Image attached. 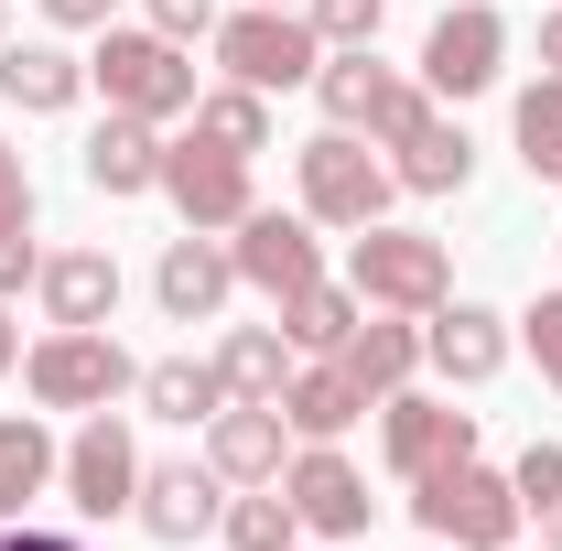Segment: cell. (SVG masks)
<instances>
[{"label": "cell", "mask_w": 562, "mask_h": 551, "mask_svg": "<svg viewBox=\"0 0 562 551\" xmlns=\"http://www.w3.org/2000/svg\"><path fill=\"white\" fill-rule=\"evenodd\" d=\"M87 87H98L120 120H151V131H162V120H195V98H206L195 66H184V44L151 33V22H140V33H131V22H109L98 55H87Z\"/></svg>", "instance_id": "obj_1"}, {"label": "cell", "mask_w": 562, "mask_h": 551, "mask_svg": "<svg viewBox=\"0 0 562 551\" xmlns=\"http://www.w3.org/2000/svg\"><path fill=\"white\" fill-rule=\"evenodd\" d=\"M412 519H422V541H443V551H508L519 541V476L454 454V465L412 476Z\"/></svg>", "instance_id": "obj_2"}, {"label": "cell", "mask_w": 562, "mask_h": 551, "mask_svg": "<svg viewBox=\"0 0 562 551\" xmlns=\"http://www.w3.org/2000/svg\"><path fill=\"white\" fill-rule=\"evenodd\" d=\"M347 292L368 314H432V303H454V249L432 227H357Z\"/></svg>", "instance_id": "obj_3"}, {"label": "cell", "mask_w": 562, "mask_h": 551, "mask_svg": "<svg viewBox=\"0 0 562 551\" xmlns=\"http://www.w3.org/2000/svg\"><path fill=\"white\" fill-rule=\"evenodd\" d=\"M216 66L238 76V87H314V66H325V33L292 11V0H249V11H216Z\"/></svg>", "instance_id": "obj_4"}, {"label": "cell", "mask_w": 562, "mask_h": 551, "mask_svg": "<svg viewBox=\"0 0 562 551\" xmlns=\"http://www.w3.org/2000/svg\"><path fill=\"white\" fill-rule=\"evenodd\" d=\"M22 390L44 412H109L120 390H140V368H131V346L109 336V325H55V336H33V357H22Z\"/></svg>", "instance_id": "obj_5"}, {"label": "cell", "mask_w": 562, "mask_h": 551, "mask_svg": "<svg viewBox=\"0 0 562 551\" xmlns=\"http://www.w3.org/2000/svg\"><path fill=\"white\" fill-rule=\"evenodd\" d=\"M292 184H303V216L314 227H379V206L401 195V173L379 151H357V131H325L292 151Z\"/></svg>", "instance_id": "obj_6"}, {"label": "cell", "mask_w": 562, "mask_h": 551, "mask_svg": "<svg viewBox=\"0 0 562 551\" xmlns=\"http://www.w3.org/2000/svg\"><path fill=\"white\" fill-rule=\"evenodd\" d=\"M497 76H508V22H497V0H454V11L422 33V87H432V98H487Z\"/></svg>", "instance_id": "obj_7"}, {"label": "cell", "mask_w": 562, "mask_h": 551, "mask_svg": "<svg viewBox=\"0 0 562 551\" xmlns=\"http://www.w3.org/2000/svg\"><path fill=\"white\" fill-rule=\"evenodd\" d=\"M162 195H173V216L184 227H238V216L260 206V184H249V162L238 151H216L206 131H184V140H162Z\"/></svg>", "instance_id": "obj_8"}, {"label": "cell", "mask_w": 562, "mask_h": 551, "mask_svg": "<svg viewBox=\"0 0 562 551\" xmlns=\"http://www.w3.org/2000/svg\"><path fill=\"white\" fill-rule=\"evenodd\" d=\"M55 486H66L76 519H131V497H140V443H131V421H120V412H87Z\"/></svg>", "instance_id": "obj_9"}, {"label": "cell", "mask_w": 562, "mask_h": 551, "mask_svg": "<svg viewBox=\"0 0 562 551\" xmlns=\"http://www.w3.org/2000/svg\"><path fill=\"white\" fill-rule=\"evenodd\" d=\"M379 151H390V173H401L412 195H465V184H476V140L443 120V98L401 109V120L379 131Z\"/></svg>", "instance_id": "obj_10"}, {"label": "cell", "mask_w": 562, "mask_h": 551, "mask_svg": "<svg viewBox=\"0 0 562 551\" xmlns=\"http://www.w3.org/2000/svg\"><path fill=\"white\" fill-rule=\"evenodd\" d=\"M379 454H390V476L412 486V476H432V465H454V454H476V412L422 401V390H390V401H379Z\"/></svg>", "instance_id": "obj_11"}, {"label": "cell", "mask_w": 562, "mask_h": 551, "mask_svg": "<svg viewBox=\"0 0 562 551\" xmlns=\"http://www.w3.org/2000/svg\"><path fill=\"white\" fill-rule=\"evenodd\" d=\"M281 497H292V519H303L314 541H357V530H368V508H379L368 476H357L336 443H303V454L281 465Z\"/></svg>", "instance_id": "obj_12"}, {"label": "cell", "mask_w": 562, "mask_h": 551, "mask_svg": "<svg viewBox=\"0 0 562 551\" xmlns=\"http://www.w3.org/2000/svg\"><path fill=\"white\" fill-rule=\"evenodd\" d=\"M227 260L249 292H303V281H325V249H314V216H281V206H249L238 216V238H227Z\"/></svg>", "instance_id": "obj_13"}, {"label": "cell", "mask_w": 562, "mask_h": 551, "mask_svg": "<svg viewBox=\"0 0 562 551\" xmlns=\"http://www.w3.org/2000/svg\"><path fill=\"white\" fill-rule=\"evenodd\" d=\"M314 98H325V120H336V131H368V140H379L390 120H401V109H422L432 87L390 76L379 55H368V44H357V55H325V66H314Z\"/></svg>", "instance_id": "obj_14"}, {"label": "cell", "mask_w": 562, "mask_h": 551, "mask_svg": "<svg viewBox=\"0 0 562 551\" xmlns=\"http://www.w3.org/2000/svg\"><path fill=\"white\" fill-rule=\"evenodd\" d=\"M206 465H216V486H281L292 421H281L271 401H227V412L206 421Z\"/></svg>", "instance_id": "obj_15"}, {"label": "cell", "mask_w": 562, "mask_h": 551, "mask_svg": "<svg viewBox=\"0 0 562 551\" xmlns=\"http://www.w3.org/2000/svg\"><path fill=\"white\" fill-rule=\"evenodd\" d=\"M227 292H238V260H227V238H206V227H184V238L151 260V303H162L173 325H216Z\"/></svg>", "instance_id": "obj_16"}, {"label": "cell", "mask_w": 562, "mask_h": 551, "mask_svg": "<svg viewBox=\"0 0 562 551\" xmlns=\"http://www.w3.org/2000/svg\"><path fill=\"white\" fill-rule=\"evenodd\" d=\"M422 357L454 390H487L497 368H508V314H487V303H432L422 314Z\"/></svg>", "instance_id": "obj_17"}, {"label": "cell", "mask_w": 562, "mask_h": 551, "mask_svg": "<svg viewBox=\"0 0 562 551\" xmlns=\"http://www.w3.org/2000/svg\"><path fill=\"white\" fill-rule=\"evenodd\" d=\"M131 519L151 541H206L216 519H227V508H216V465H140Z\"/></svg>", "instance_id": "obj_18"}, {"label": "cell", "mask_w": 562, "mask_h": 551, "mask_svg": "<svg viewBox=\"0 0 562 551\" xmlns=\"http://www.w3.org/2000/svg\"><path fill=\"white\" fill-rule=\"evenodd\" d=\"M76 162H87L98 195H162V131H151V120H120V109H109Z\"/></svg>", "instance_id": "obj_19"}, {"label": "cell", "mask_w": 562, "mask_h": 551, "mask_svg": "<svg viewBox=\"0 0 562 551\" xmlns=\"http://www.w3.org/2000/svg\"><path fill=\"white\" fill-rule=\"evenodd\" d=\"M336 368H347L368 401L412 390V368H422V314H357V336L336 346Z\"/></svg>", "instance_id": "obj_20"}, {"label": "cell", "mask_w": 562, "mask_h": 551, "mask_svg": "<svg viewBox=\"0 0 562 551\" xmlns=\"http://www.w3.org/2000/svg\"><path fill=\"white\" fill-rule=\"evenodd\" d=\"M0 98L22 120H66L76 98H87V66H76L66 44H0Z\"/></svg>", "instance_id": "obj_21"}, {"label": "cell", "mask_w": 562, "mask_h": 551, "mask_svg": "<svg viewBox=\"0 0 562 551\" xmlns=\"http://www.w3.org/2000/svg\"><path fill=\"white\" fill-rule=\"evenodd\" d=\"M33 292H44L55 325H109V314H120V260H109V249H55V260L33 271Z\"/></svg>", "instance_id": "obj_22"}, {"label": "cell", "mask_w": 562, "mask_h": 551, "mask_svg": "<svg viewBox=\"0 0 562 551\" xmlns=\"http://www.w3.org/2000/svg\"><path fill=\"white\" fill-rule=\"evenodd\" d=\"M357 412H379V401L357 390V379L336 368V357H325V368H292V390H281V421H292L303 443H336V432H347Z\"/></svg>", "instance_id": "obj_23"}, {"label": "cell", "mask_w": 562, "mask_h": 551, "mask_svg": "<svg viewBox=\"0 0 562 551\" xmlns=\"http://www.w3.org/2000/svg\"><path fill=\"white\" fill-rule=\"evenodd\" d=\"M55 476H66V443H55L33 412H11V421H0V519H22Z\"/></svg>", "instance_id": "obj_24"}, {"label": "cell", "mask_w": 562, "mask_h": 551, "mask_svg": "<svg viewBox=\"0 0 562 551\" xmlns=\"http://www.w3.org/2000/svg\"><path fill=\"white\" fill-rule=\"evenodd\" d=\"M140 412H151V421H216V412H227L216 357H151V368H140Z\"/></svg>", "instance_id": "obj_25"}, {"label": "cell", "mask_w": 562, "mask_h": 551, "mask_svg": "<svg viewBox=\"0 0 562 551\" xmlns=\"http://www.w3.org/2000/svg\"><path fill=\"white\" fill-rule=\"evenodd\" d=\"M216 379H227V401H271L281 412V390H292V336H281V325H238V336L216 346Z\"/></svg>", "instance_id": "obj_26"}, {"label": "cell", "mask_w": 562, "mask_h": 551, "mask_svg": "<svg viewBox=\"0 0 562 551\" xmlns=\"http://www.w3.org/2000/svg\"><path fill=\"white\" fill-rule=\"evenodd\" d=\"M357 292H336V281H303V292H281V336L292 346H314V357H336V346L357 336Z\"/></svg>", "instance_id": "obj_27"}, {"label": "cell", "mask_w": 562, "mask_h": 551, "mask_svg": "<svg viewBox=\"0 0 562 551\" xmlns=\"http://www.w3.org/2000/svg\"><path fill=\"white\" fill-rule=\"evenodd\" d=\"M195 131H206L216 151H238V162H249V151H271V98L227 76V87H206V98H195Z\"/></svg>", "instance_id": "obj_28"}, {"label": "cell", "mask_w": 562, "mask_h": 551, "mask_svg": "<svg viewBox=\"0 0 562 551\" xmlns=\"http://www.w3.org/2000/svg\"><path fill=\"white\" fill-rule=\"evenodd\" d=\"M216 530H227V551H292V541H303V519H292V497H281V486L227 497V519H216Z\"/></svg>", "instance_id": "obj_29"}, {"label": "cell", "mask_w": 562, "mask_h": 551, "mask_svg": "<svg viewBox=\"0 0 562 551\" xmlns=\"http://www.w3.org/2000/svg\"><path fill=\"white\" fill-rule=\"evenodd\" d=\"M519 162H530V184H562V76L519 87Z\"/></svg>", "instance_id": "obj_30"}, {"label": "cell", "mask_w": 562, "mask_h": 551, "mask_svg": "<svg viewBox=\"0 0 562 551\" xmlns=\"http://www.w3.org/2000/svg\"><path fill=\"white\" fill-rule=\"evenodd\" d=\"M508 476H519V519H541V551H562V443H530Z\"/></svg>", "instance_id": "obj_31"}, {"label": "cell", "mask_w": 562, "mask_h": 551, "mask_svg": "<svg viewBox=\"0 0 562 551\" xmlns=\"http://www.w3.org/2000/svg\"><path fill=\"white\" fill-rule=\"evenodd\" d=\"M303 22L325 33V55H357V44H379L390 0H303Z\"/></svg>", "instance_id": "obj_32"}, {"label": "cell", "mask_w": 562, "mask_h": 551, "mask_svg": "<svg viewBox=\"0 0 562 551\" xmlns=\"http://www.w3.org/2000/svg\"><path fill=\"white\" fill-rule=\"evenodd\" d=\"M519 336H530V357H541V379L562 390V292H541V303L519 314Z\"/></svg>", "instance_id": "obj_33"}, {"label": "cell", "mask_w": 562, "mask_h": 551, "mask_svg": "<svg viewBox=\"0 0 562 551\" xmlns=\"http://www.w3.org/2000/svg\"><path fill=\"white\" fill-rule=\"evenodd\" d=\"M33 227V173H22V151L0 140V238H22Z\"/></svg>", "instance_id": "obj_34"}, {"label": "cell", "mask_w": 562, "mask_h": 551, "mask_svg": "<svg viewBox=\"0 0 562 551\" xmlns=\"http://www.w3.org/2000/svg\"><path fill=\"white\" fill-rule=\"evenodd\" d=\"M151 33H173V44H206V33H216V0H151Z\"/></svg>", "instance_id": "obj_35"}, {"label": "cell", "mask_w": 562, "mask_h": 551, "mask_svg": "<svg viewBox=\"0 0 562 551\" xmlns=\"http://www.w3.org/2000/svg\"><path fill=\"white\" fill-rule=\"evenodd\" d=\"M44 22H55V33H109L120 0H44Z\"/></svg>", "instance_id": "obj_36"}, {"label": "cell", "mask_w": 562, "mask_h": 551, "mask_svg": "<svg viewBox=\"0 0 562 551\" xmlns=\"http://www.w3.org/2000/svg\"><path fill=\"white\" fill-rule=\"evenodd\" d=\"M33 271H44V249H33V227H22V238H0V303H11V292H22Z\"/></svg>", "instance_id": "obj_37"}, {"label": "cell", "mask_w": 562, "mask_h": 551, "mask_svg": "<svg viewBox=\"0 0 562 551\" xmlns=\"http://www.w3.org/2000/svg\"><path fill=\"white\" fill-rule=\"evenodd\" d=\"M0 551H87L76 530H33V519H0Z\"/></svg>", "instance_id": "obj_38"}, {"label": "cell", "mask_w": 562, "mask_h": 551, "mask_svg": "<svg viewBox=\"0 0 562 551\" xmlns=\"http://www.w3.org/2000/svg\"><path fill=\"white\" fill-rule=\"evenodd\" d=\"M541 76H562V11H541Z\"/></svg>", "instance_id": "obj_39"}, {"label": "cell", "mask_w": 562, "mask_h": 551, "mask_svg": "<svg viewBox=\"0 0 562 551\" xmlns=\"http://www.w3.org/2000/svg\"><path fill=\"white\" fill-rule=\"evenodd\" d=\"M22 368V325H11V303H0V379Z\"/></svg>", "instance_id": "obj_40"}, {"label": "cell", "mask_w": 562, "mask_h": 551, "mask_svg": "<svg viewBox=\"0 0 562 551\" xmlns=\"http://www.w3.org/2000/svg\"><path fill=\"white\" fill-rule=\"evenodd\" d=\"M0 44H11V0H0Z\"/></svg>", "instance_id": "obj_41"}, {"label": "cell", "mask_w": 562, "mask_h": 551, "mask_svg": "<svg viewBox=\"0 0 562 551\" xmlns=\"http://www.w3.org/2000/svg\"><path fill=\"white\" fill-rule=\"evenodd\" d=\"M432 551H443V541H432Z\"/></svg>", "instance_id": "obj_42"}, {"label": "cell", "mask_w": 562, "mask_h": 551, "mask_svg": "<svg viewBox=\"0 0 562 551\" xmlns=\"http://www.w3.org/2000/svg\"><path fill=\"white\" fill-rule=\"evenodd\" d=\"M508 551H519V541H508Z\"/></svg>", "instance_id": "obj_43"}]
</instances>
